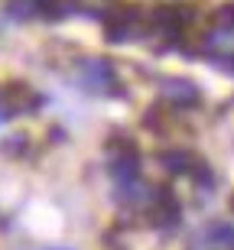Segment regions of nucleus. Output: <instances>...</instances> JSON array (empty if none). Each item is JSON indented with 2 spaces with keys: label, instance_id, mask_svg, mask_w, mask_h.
<instances>
[{
  "label": "nucleus",
  "instance_id": "6e6552de",
  "mask_svg": "<svg viewBox=\"0 0 234 250\" xmlns=\"http://www.w3.org/2000/svg\"><path fill=\"white\" fill-rule=\"evenodd\" d=\"M46 250H68V247H46Z\"/></svg>",
  "mask_w": 234,
  "mask_h": 250
},
{
  "label": "nucleus",
  "instance_id": "20e7f679",
  "mask_svg": "<svg viewBox=\"0 0 234 250\" xmlns=\"http://www.w3.org/2000/svg\"><path fill=\"white\" fill-rule=\"evenodd\" d=\"M147 211H150V224L159 231H169L179 224V198L169 188H150L147 195Z\"/></svg>",
  "mask_w": 234,
  "mask_h": 250
},
{
  "label": "nucleus",
  "instance_id": "7ed1b4c3",
  "mask_svg": "<svg viewBox=\"0 0 234 250\" xmlns=\"http://www.w3.org/2000/svg\"><path fill=\"white\" fill-rule=\"evenodd\" d=\"M78 82H82L85 91L101 94V98L121 94V78H117V72L107 59H85L78 65Z\"/></svg>",
  "mask_w": 234,
  "mask_h": 250
},
{
  "label": "nucleus",
  "instance_id": "f257e3e1",
  "mask_svg": "<svg viewBox=\"0 0 234 250\" xmlns=\"http://www.w3.org/2000/svg\"><path fill=\"white\" fill-rule=\"evenodd\" d=\"M198 52L212 62L234 68V3H228L215 13V20L208 23V29L198 39Z\"/></svg>",
  "mask_w": 234,
  "mask_h": 250
},
{
  "label": "nucleus",
  "instance_id": "0eeeda50",
  "mask_svg": "<svg viewBox=\"0 0 234 250\" xmlns=\"http://www.w3.org/2000/svg\"><path fill=\"white\" fill-rule=\"evenodd\" d=\"M163 101H166L169 107L182 111V107H195V104L202 101V94H198V88L189 82V78H166V82H163Z\"/></svg>",
  "mask_w": 234,
  "mask_h": 250
},
{
  "label": "nucleus",
  "instance_id": "39448f33",
  "mask_svg": "<svg viewBox=\"0 0 234 250\" xmlns=\"http://www.w3.org/2000/svg\"><path fill=\"white\" fill-rule=\"evenodd\" d=\"M33 107H39V94L29 84L17 82V84H10V88H0V127L13 114H29Z\"/></svg>",
  "mask_w": 234,
  "mask_h": 250
},
{
  "label": "nucleus",
  "instance_id": "f03ea898",
  "mask_svg": "<svg viewBox=\"0 0 234 250\" xmlns=\"http://www.w3.org/2000/svg\"><path fill=\"white\" fill-rule=\"evenodd\" d=\"M107 42H133V39H150V13L140 7H114L104 17Z\"/></svg>",
  "mask_w": 234,
  "mask_h": 250
},
{
  "label": "nucleus",
  "instance_id": "423d86ee",
  "mask_svg": "<svg viewBox=\"0 0 234 250\" xmlns=\"http://www.w3.org/2000/svg\"><path fill=\"white\" fill-rule=\"evenodd\" d=\"M189 250H234V224L231 221H215L205 231H198L189 244Z\"/></svg>",
  "mask_w": 234,
  "mask_h": 250
}]
</instances>
